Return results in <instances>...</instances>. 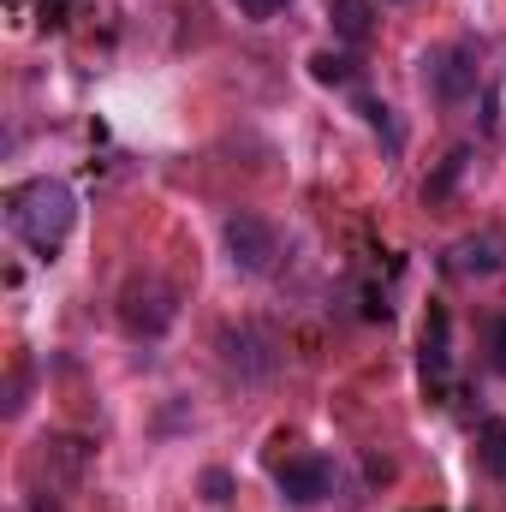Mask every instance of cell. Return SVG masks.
Segmentation results:
<instances>
[{"label": "cell", "instance_id": "1", "mask_svg": "<svg viewBox=\"0 0 506 512\" xmlns=\"http://www.w3.org/2000/svg\"><path fill=\"white\" fill-rule=\"evenodd\" d=\"M72 221H78V197H72L66 179H24V185L6 191V227H12L18 245H30L36 256L60 251Z\"/></svg>", "mask_w": 506, "mask_h": 512}, {"label": "cell", "instance_id": "2", "mask_svg": "<svg viewBox=\"0 0 506 512\" xmlns=\"http://www.w3.org/2000/svg\"><path fill=\"white\" fill-rule=\"evenodd\" d=\"M221 239H227L233 268H245V274H268V268H274V256H280L274 227H268L262 215H251V209H233V215L221 221Z\"/></svg>", "mask_w": 506, "mask_h": 512}, {"label": "cell", "instance_id": "3", "mask_svg": "<svg viewBox=\"0 0 506 512\" xmlns=\"http://www.w3.org/2000/svg\"><path fill=\"white\" fill-rule=\"evenodd\" d=\"M423 84L447 102V108H459V102H471L477 96V54L465 48V42H453V48H435V54H423Z\"/></svg>", "mask_w": 506, "mask_h": 512}, {"label": "cell", "instance_id": "4", "mask_svg": "<svg viewBox=\"0 0 506 512\" xmlns=\"http://www.w3.org/2000/svg\"><path fill=\"white\" fill-rule=\"evenodd\" d=\"M274 489H280V501H286V507H316V501H328V495H334V465H328L322 453L286 459V465L274 471Z\"/></svg>", "mask_w": 506, "mask_h": 512}, {"label": "cell", "instance_id": "5", "mask_svg": "<svg viewBox=\"0 0 506 512\" xmlns=\"http://www.w3.org/2000/svg\"><path fill=\"white\" fill-rule=\"evenodd\" d=\"M441 268H447L453 280H483V274H501V268H506V239H501V233H471V239H459L453 251L441 256Z\"/></svg>", "mask_w": 506, "mask_h": 512}, {"label": "cell", "instance_id": "6", "mask_svg": "<svg viewBox=\"0 0 506 512\" xmlns=\"http://www.w3.org/2000/svg\"><path fill=\"white\" fill-rule=\"evenodd\" d=\"M167 322H173V304H167V292H161V286L131 292V298H126V328H131V334H161Z\"/></svg>", "mask_w": 506, "mask_h": 512}, {"label": "cell", "instance_id": "7", "mask_svg": "<svg viewBox=\"0 0 506 512\" xmlns=\"http://www.w3.org/2000/svg\"><path fill=\"white\" fill-rule=\"evenodd\" d=\"M328 24H334L340 42H370L376 6H370V0H328Z\"/></svg>", "mask_w": 506, "mask_h": 512}, {"label": "cell", "instance_id": "8", "mask_svg": "<svg viewBox=\"0 0 506 512\" xmlns=\"http://www.w3.org/2000/svg\"><path fill=\"white\" fill-rule=\"evenodd\" d=\"M447 370H453V352H447V316L435 310V316H429V334H423V382L447 387Z\"/></svg>", "mask_w": 506, "mask_h": 512}, {"label": "cell", "instance_id": "9", "mask_svg": "<svg viewBox=\"0 0 506 512\" xmlns=\"http://www.w3.org/2000/svg\"><path fill=\"white\" fill-rule=\"evenodd\" d=\"M477 465H483L495 483H506V417H489V423L477 429Z\"/></svg>", "mask_w": 506, "mask_h": 512}, {"label": "cell", "instance_id": "10", "mask_svg": "<svg viewBox=\"0 0 506 512\" xmlns=\"http://www.w3.org/2000/svg\"><path fill=\"white\" fill-rule=\"evenodd\" d=\"M310 78H316V84H352V78H358V60L322 48V54H310Z\"/></svg>", "mask_w": 506, "mask_h": 512}, {"label": "cell", "instance_id": "11", "mask_svg": "<svg viewBox=\"0 0 506 512\" xmlns=\"http://www.w3.org/2000/svg\"><path fill=\"white\" fill-rule=\"evenodd\" d=\"M358 114H364V120H370V126H376L381 137L393 143V149H399V131H393V120H387V108H381V102H370V96H358Z\"/></svg>", "mask_w": 506, "mask_h": 512}, {"label": "cell", "instance_id": "12", "mask_svg": "<svg viewBox=\"0 0 506 512\" xmlns=\"http://www.w3.org/2000/svg\"><path fill=\"white\" fill-rule=\"evenodd\" d=\"M286 6H292V0H239V12H245V18H280Z\"/></svg>", "mask_w": 506, "mask_h": 512}, {"label": "cell", "instance_id": "13", "mask_svg": "<svg viewBox=\"0 0 506 512\" xmlns=\"http://www.w3.org/2000/svg\"><path fill=\"white\" fill-rule=\"evenodd\" d=\"M489 340H495V370L506 376V322H489Z\"/></svg>", "mask_w": 506, "mask_h": 512}, {"label": "cell", "instance_id": "14", "mask_svg": "<svg viewBox=\"0 0 506 512\" xmlns=\"http://www.w3.org/2000/svg\"><path fill=\"white\" fill-rule=\"evenodd\" d=\"M66 6H72V0H42V12H48V18H60Z\"/></svg>", "mask_w": 506, "mask_h": 512}]
</instances>
